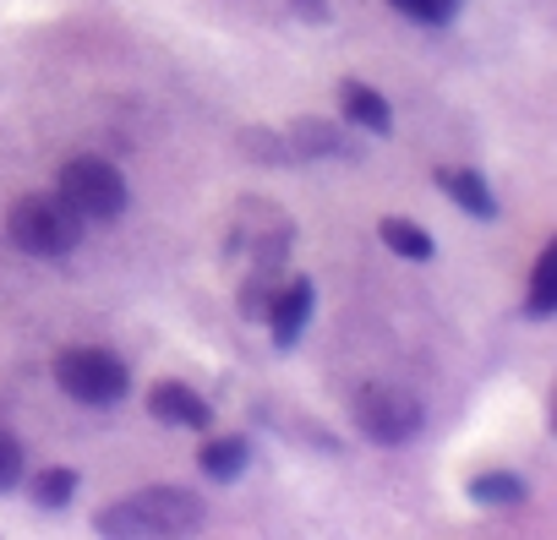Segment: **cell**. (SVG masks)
<instances>
[{"label": "cell", "instance_id": "obj_19", "mask_svg": "<svg viewBox=\"0 0 557 540\" xmlns=\"http://www.w3.org/2000/svg\"><path fill=\"white\" fill-rule=\"evenodd\" d=\"M432 7H437V12H443V17H448V23H454V17H459V0H432Z\"/></svg>", "mask_w": 557, "mask_h": 540}, {"label": "cell", "instance_id": "obj_6", "mask_svg": "<svg viewBox=\"0 0 557 540\" xmlns=\"http://www.w3.org/2000/svg\"><path fill=\"white\" fill-rule=\"evenodd\" d=\"M312 306H318L312 279H296V285H285V290L268 301V323H273V344L278 350H296L301 344V334L312 323Z\"/></svg>", "mask_w": 557, "mask_h": 540}, {"label": "cell", "instance_id": "obj_8", "mask_svg": "<svg viewBox=\"0 0 557 540\" xmlns=\"http://www.w3.org/2000/svg\"><path fill=\"white\" fill-rule=\"evenodd\" d=\"M339 99H345V115H350L361 131H372V137H388V131H394V110H388V99H383L377 88L345 77V83H339Z\"/></svg>", "mask_w": 557, "mask_h": 540}, {"label": "cell", "instance_id": "obj_5", "mask_svg": "<svg viewBox=\"0 0 557 540\" xmlns=\"http://www.w3.org/2000/svg\"><path fill=\"white\" fill-rule=\"evenodd\" d=\"M356 426H361L372 442H383V448H405V442L426 426V410H421V399H410V393H399V388H372V393H361V404H356Z\"/></svg>", "mask_w": 557, "mask_h": 540}, {"label": "cell", "instance_id": "obj_14", "mask_svg": "<svg viewBox=\"0 0 557 540\" xmlns=\"http://www.w3.org/2000/svg\"><path fill=\"white\" fill-rule=\"evenodd\" d=\"M28 491H34V502H39V507H50V513H55V507H66V502L77 497V469H39Z\"/></svg>", "mask_w": 557, "mask_h": 540}, {"label": "cell", "instance_id": "obj_9", "mask_svg": "<svg viewBox=\"0 0 557 540\" xmlns=\"http://www.w3.org/2000/svg\"><path fill=\"white\" fill-rule=\"evenodd\" d=\"M197 464H202L208 480L230 486V480L246 475V464H251V442H246V437H213V442L197 448Z\"/></svg>", "mask_w": 557, "mask_h": 540}, {"label": "cell", "instance_id": "obj_10", "mask_svg": "<svg viewBox=\"0 0 557 540\" xmlns=\"http://www.w3.org/2000/svg\"><path fill=\"white\" fill-rule=\"evenodd\" d=\"M437 186L470 213V218H497V197L486 191V180L475 175V169H443L437 175Z\"/></svg>", "mask_w": 557, "mask_h": 540}, {"label": "cell", "instance_id": "obj_7", "mask_svg": "<svg viewBox=\"0 0 557 540\" xmlns=\"http://www.w3.org/2000/svg\"><path fill=\"white\" fill-rule=\"evenodd\" d=\"M148 415L164 420V426H191V431H208V420H213L208 399H202L197 388H186V382H153Z\"/></svg>", "mask_w": 557, "mask_h": 540}, {"label": "cell", "instance_id": "obj_18", "mask_svg": "<svg viewBox=\"0 0 557 540\" xmlns=\"http://www.w3.org/2000/svg\"><path fill=\"white\" fill-rule=\"evenodd\" d=\"M296 12H301L307 23H329V12H323V0H296Z\"/></svg>", "mask_w": 557, "mask_h": 540}, {"label": "cell", "instance_id": "obj_15", "mask_svg": "<svg viewBox=\"0 0 557 540\" xmlns=\"http://www.w3.org/2000/svg\"><path fill=\"white\" fill-rule=\"evenodd\" d=\"M470 497H475V502H492V507L524 502V480L508 475V469H492V475H475V480H470Z\"/></svg>", "mask_w": 557, "mask_h": 540}, {"label": "cell", "instance_id": "obj_13", "mask_svg": "<svg viewBox=\"0 0 557 540\" xmlns=\"http://www.w3.org/2000/svg\"><path fill=\"white\" fill-rule=\"evenodd\" d=\"M345 142H339V131L329 126V121H301L296 131H290V153H301V159H329V153H339Z\"/></svg>", "mask_w": 557, "mask_h": 540}, {"label": "cell", "instance_id": "obj_17", "mask_svg": "<svg viewBox=\"0 0 557 540\" xmlns=\"http://www.w3.org/2000/svg\"><path fill=\"white\" fill-rule=\"evenodd\" d=\"M394 7H399L410 23H426V28H443V23H448V17L432 7V0H394Z\"/></svg>", "mask_w": 557, "mask_h": 540}, {"label": "cell", "instance_id": "obj_12", "mask_svg": "<svg viewBox=\"0 0 557 540\" xmlns=\"http://www.w3.org/2000/svg\"><path fill=\"white\" fill-rule=\"evenodd\" d=\"M552 312H557V246L541 251L535 279H530V301H524V317H530V323H546Z\"/></svg>", "mask_w": 557, "mask_h": 540}, {"label": "cell", "instance_id": "obj_1", "mask_svg": "<svg viewBox=\"0 0 557 540\" xmlns=\"http://www.w3.org/2000/svg\"><path fill=\"white\" fill-rule=\"evenodd\" d=\"M202 518H208V502L202 497H191L181 486H148V491H132V497L99 507L94 513V529L110 535V540L115 535L137 540V535H191Z\"/></svg>", "mask_w": 557, "mask_h": 540}, {"label": "cell", "instance_id": "obj_16", "mask_svg": "<svg viewBox=\"0 0 557 540\" xmlns=\"http://www.w3.org/2000/svg\"><path fill=\"white\" fill-rule=\"evenodd\" d=\"M23 480V448L12 437H0V491H12Z\"/></svg>", "mask_w": 557, "mask_h": 540}, {"label": "cell", "instance_id": "obj_4", "mask_svg": "<svg viewBox=\"0 0 557 540\" xmlns=\"http://www.w3.org/2000/svg\"><path fill=\"white\" fill-rule=\"evenodd\" d=\"M55 382L66 388V399L88 404V410H110L126 399V366L110 350H66L55 361Z\"/></svg>", "mask_w": 557, "mask_h": 540}, {"label": "cell", "instance_id": "obj_3", "mask_svg": "<svg viewBox=\"0 0 557 540\" xmlns=\"http://www.w3.org/2000/svg\"><path fill=\"white\" fill-rule=\"evenodd\" d=\"M83 224H104V218H121L126 213V202H132V191H126V180H121V169L115 164H104V159H72L66 169H61V191H55Z\"/></svg>", "mask_w": 557, "mask_h": 540}, {"label": "cell", "instance_id": "obj_2", "mask_svg": "<svg viewBox=\"0 0 557 540\" xmlns=\"http://www.w3.org/2000/svg\"><path fill=\"white\" fill-rule=\"evenodd\" d=\"M7 235L28 256H66L83 240V218L61 197H23L7 218Z\"/></svg>", "mask_w": 557, "mask_h": 540}, {"label": "cell", "instance_id": "obj_11", "mask_svg": "<svg viewBox=\"0 0 557 540\" xmlns=\"http://www.w3.org/2000/svg\"><path fill=\"white\" fill-rule=\"evenodd\" d=\"M377 235H383V246H388L394 256H405V262H432V256H437L432 235H426L421 224H410V218H383Z\"/></svg>", "mask_w": 557, "mask_h": 540}]
</instances>
